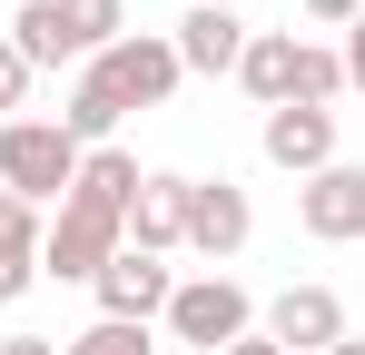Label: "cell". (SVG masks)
Segmentation results:
<instances>
[{
	"mask_svg": "<svg viewBox=\"0 0 365 355\" xmlns=\"http://www.w3.org/2000/svg\"><path fill=\"white\" fill-rule=\"evenodd\" d=\"M119 247H128V217L89 207V197H60V207H50V227H40V277H60V287H89V277H99Z\"/></svg>",
	"mask_w": 365,
	"mask_h": 355,
	"instance_id": "obj_4",
	"label": "cell"
},
{
	"mask_svg": "<svg viewBox=\"0 0 365 355\" xmlns=\"http://www.w3.org/2000/svg\"><path fill=\"white\" fill-rule=\"evenodd\" d=\"M297 10H306V20H316V30H346V20H356L365 0H297Z\"/></svg>",
	"mask_w": 365,
	"mask_h": 355,
	"instance_id": "obj_21",
	"label": "cell"
},
{
	"mask_svg": "<svg viewBox=\"0 0 365 355\" xmlns=\"http://www.w3.org/2000/svg\"><path fill=\"white\" fill-rule=\"evenodd\" d=\"M10 50L30 59V79H40V69H79V50H69V30H60L50 0H20V10H10Z\"/></svg>",
	"mask_w": 365,
	"mask_h": 355,
	"instance_id": "obj_14",
	"label": "cell"
},
{
	"mask_svg": "<svg viewBox=\"0 0 365 355\" xmlns=\"http://www.w3.org/2000/svg\"><path fill=\"white\" fill-rule=\"evenodd\" d=\"M237 89L257 99V109H297V30H247Z\"/></svg>",
	"mask_w": 365,
	"mask_h": 355,
	"instance_id": "obj_12",
	"label": "cell"
},
{
	"mask_svg": "<svg viewBox=\"0 0 365 355\" xmlns=\"http://www.w3.org/2000/svg\"><path fill=\"white\" fill-rule=\"evenodd\" d=\"M178 79L187 69H178V50H168V30H128V40H109L99 59H79L60 128L79 138V148H109V128H119L128 109H158Z\"/></svg>",
	"mask_w": 365,
	"mask_h": 355,
	"instance_id": "obj_1",
	"label": "cell"
},
{
	"mask_svg": "<svg viewBox=\"0 0 365 355\" xmlns=\"http://www.w3.org/2000/svg\"><path fill=\"white\" fill-rule=\"evenodd\" d=\"M40 227H50V217L0 187V267H40Z\"/></svg>",
	"mask_w": 365,
	"mask_h": 355,
	"instance_id": "obj_17",
	"label": "cell"
},
{
	"mask_svg": "<svg viewBox=\"0 0 365 355\" xmlns=\"http://www.w3.org/2000/svg\"><path fill=\"white\" fill-rule=\"evenodd\" d=\"M227 355H287V346H267V336H237V346H227Z\"/></svg>",
	"mask_w": 365,
	"mask_h": 355,
	"instance_id": "obj_24",
	"label": "cell"
},
{
	"mask_svg": "<svg viewBox=\"0 0 365 355\" xmlns=\"http://www.w3.org/2000/svg\"><path fill=\"white\" fill-rule=\"evenodd\" d=\"M267 346H287V355H326L336 336H356L346 326V296L336 287H287L277 306H267V326H257Z\"/></svg>",
	"mask_w": 365,
	"mask_h": 355,
	"instance_id": "obj_8",
	"label": "cell"
},
{
	"mask_svg": "<svg viewBox=\"0 0 365 355\" xmlns=\"http://www.w3.org/2000/svg\"><path fill=\"white\" fill-rule=\"evenodd\" d=\"M138 158H128L119 138H109V148H89V158H79V178H69V197H89V207H109V217H128V197H138Z\"/></svg>",
	"mask_w": 365,
	"mask_h": 355,
	"instance_id": "obj_13",
	"label": "cell"
},
{
	"mask_svg": "<svg viewBox=\"0 0 365 355\" xmlns=\"http://www.w3.org/2000/svg\"><path fill=\"white\" fill-rule=\"evenodd\" d=\"M168 50H178V69H197V79H237L247 20H237V10H187L178 30H168Z\"/></svg>",
	"mask_w": 365,
	"mask_h": 355,
	"instance_id": "obj_11",
	"label": "cell"
},
{
	"mask_svg": "<svg viewBox=\"0 0 365 355\" xmlns=\"http://www.w3.org/2000/svg\"><path fill=\"white\" fill-rule=\"evenodd\" d=\"M79 138H69L60 118H0V187L10 197H30V207H60L69 178H79Z\"/></svg>",
	"mask_w": 365,
	"mask_h": 355,
	"instance_id": "obj_2",
	"label": "cell"
},
{
	"mask_svg": "<svg viewBox=\"0 0 365 355\" xmlns=\"http://www.w3.org/2000/svg\"><path fill=\"white\" fill-rule=\"evenodd\" d=\"M89 296H99V316H119V326H158V316H168V296H178V267H168V257L119 247V257L89 277Z\"/></svg>",
	"mask_w": 365,
	"mask_h": 355,
	"instance_id": "obj_6",
	"label": "cell"
},
{
	"mask_svg": "<svg viewBox=\"0 0 365 355\" xmlns=\"http://www.w3.org/2000/svg\"><path fill=\"white\" fill-rule=\"evenodd\" d=\"M247 237H257V207H247V187H237V178H187V257L227 267Z\"/></svg>",
	"mask_w": 365,
	"mask_h": 355,
	"instance_id": "obj_7",
	"label": "cell"
},
{
	"mask_svg": "<svg viewBox=\"0 0 365 355\" xmlns=\"http://www.w3.org/2000/svg\"><path fill=\"white\" fill-rule=\"evenodd\" d=\"M60 355H158V346H148V326H119V316H89V326H79V336H69Z\"/></svg>",
	"mask_w": 365,
	"mask_h": 355,
	"instance_id": "obj_18",
	"label": "cell"
},
{
	"mask_svg": "<svg viewBox=\"0 0 365 355\" xmlns=\"http://www.w3.org/2000/svg\"><path fill=\"white\" fill-rule=\"evenodd\" d=\"M336 59H346V89H365V10L346 20V40H336Z\"/></svg>",
	"mask_w": 365,
	"mask_h": 355,
	"instance_id": "obj_20",
	"label": "cell"
},
{
	"mask_svg": "<svg viewBox=\"0 0 365 355\" xmlns=\"http://www.w3.org/2000/svg\"><path fill=\"white\" fill-rule=\"evenodd\" d=\"M297 227L316 237V247H365V168L356 158L297 178Z\"/></svg>",
	"mask_w": 365,
	"mask_h": 355,
	"instance_id": "obj_5",
	"label": "cell"
},
{
	"mask_svg": "<svg viewBox=\"0 0 365 355\" xmlns=\"http://www.w3.org/2000/svg\"><path fill=\"white\" fill-rule=\"evenodd\" d=\"M326 355H365V336H336V346H326Z\"/></svg>",
	"mask_w": 365,
	"mask_h": 355,
	"instance_id": "obj_25",
	"label": "cell"
},
{
	"mask_svg": "<svg viewBox=\"0 0 365 355\" xmlns=\"http://www.w3.org/2000/svg\"><path fill=\"white\" fill-rule=\"evenodd\" d=\"M0 355H60V336H0Z\"/></svg>",
	"mask_w": 365,
	"mask_h": 355,
	"instance_id": "obj_23",
	"label": "cell"
},
{
	"mask_svg": "<svg viewBox=\"0 0 365 355\" xmlns=\"http://www.w3.org/2000/svg\"><path fill=\"white\" fill-rule=\"evenodd\" d=\"M346 99V59L326 40H297V109H336Z\"/></svg>",
	"mask_w": 365,
	"mask_h": 355,
	"instance_id": "obj_16",
	"label": "cell"
},
{
	"mask_svg": "<svg viewBox=\"0 0 365 355\" xmlns=\"http://www.w3.org/2000/svg\"><path fill=\"white\" fill-rule=\"evenodd\" d=\"M128 247H138V257H178L187 247V178L178 168L138 178V197H128Z\"/></svg>",
	"mask_w": 365,
	"mask_h": 355,
	"instance_id": "obj_9",
	"label": "cell"
},
{
	"mask_svg": "<svg viewBox=\"0 0 365 355\" xmlns=\"http://www.w3.org/2000/svg\"><path fill=\"white\" fill-rule=\"evenodd\" d=\"M50 10H60V30H69L79 59H99L109 40H128V0H50Z\"/></svg>",
	"mask_w": 365,
	"mask_h": 355,
	"instance_id": "obj_15",
	"label": "cell"
},
{
	"mask_svg": "<svg viewBox=\"0 0 365 355\" xmlns=\"http://www.w3.org/2000/svg\"><path fill=\"white\" fill-rule=\"evenodd\" d=\"M257 148H267V168H287V178L336 168V109H267Z\"/></svg>",
	"mask_w": 365,
	"mask_h": 355,
	"instance_id": "obj_10",
	"label": "cell"
},
{
	"mask_svg": "<svg viewBox=\"0 0 365 355\" xmlns=\"http://www.w3.org/2000/svg\"><path fill=\"white\" fill-rule=\"evenodd\" d=\"M20 99H30V59L10 50V30H0V118H20Z\"/></svg>",
	"mask_w": 365,
	"mask_h": 355,
	"instance_id": "obj_19",
	"label": "cell"
},
{
	"mask_svg": "<svg viewBox=\"0 0 365 355\" xmlns=\"http://www.w3.org/2000/svg\"><path fill=\"white\" fill-rule=\"evenodd\" d=\"M168 346H207V355H227L237 336H257V296L237 287V277H178V296H168Z\"/></svg>",
	"mask_w": 365,
	"mask_h": 355,
	"instance_id": "obj_3",
	"label": "cell"
},
{
	"mask_svg": "<svg viewBox=\"0 0 365 355\" xmlns=\"http://www.w3.org/2000/svg\"><path fill=\"white\" fill-rule=\"evenodd\" d=\"M187 10H237V0H187Z\"/></svg>",
	"mask_w": 365,
	"mask_h": 355,
	"instance_id": "obj_26",
	"label": "cell"
},
{
	"mask_svg": "<svg viewBox=\"0 0 365 355\" xmlns=\"http://www.w3.org/2000/svg\"><path fill=\"white\" fill-rule=\"evenodd\" d=\"M30 287H40V267H0V306H20Z\"/></svg>",
	"mask_w": 365,
	"mask_h": 355,
	"instance_id": "obj_22",
	"label": "cell"
}]
</instances>
